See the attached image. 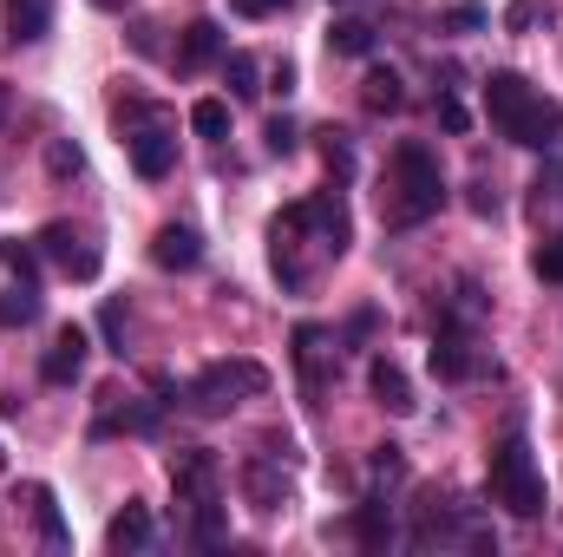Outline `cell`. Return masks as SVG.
<instances>
[{
    "mask_svg": "<svg viewBox=\"0 0 563 557\" xmlns=\"http://www.w3.org/2000/svg\"><path fill=\"white\" fill-rule=\"evenodd\" d=\"M445 204V177H439V157L426 144H400L394 164H387V190H380V210L394 230H420L426 217H439Z\"/></svg>",
    "mask_w": 563,
    "mask_h": 557,
    "instance_id": "cell-1",
    "label": "cell"
},
{
    "mask_svg": "<svg viewBox=\"0 0 563 557\" xmlns=\"http://www.w3.org/2000/svg\"><path fill=\"white\" fill-rule=\"evenodd\" d=\"M492 505H505L511 518H538V512L551 505V485H544V472L531 466L525 433H505V439L492 446Z\"/></svg>",
    "mask_w": 563,
    "mask_h": 557,
    "instance_id": "cell-2",
    "label": "cell"
},
{
    "mask_svg": "<svg viewBox=\"0 0 563 557\" xmlns=\"http://www.w3.org/2000/svg\"><path fill=\"white\" fill-rule=\"evenodd\" d=\"M236 394H269V368H256V361H217V368H203V374L184 387L190 414H203V419L230 414Z\"/></svg>",
    "mask_w": 563,
    "mask_h": 557,
    "instance_id": "cell-3",
    "label": "cell"
},
{
    "mask_svg": "<svg viewBox=\"0 0 563 557\" xmlns=\"http://www.w3.org/2000/svg\"><path fill=\"white\" fill-rule=\"evenodd\" d=\"M170 485H177V505L217 499V485H223L217 452H210V446H177V452H170Z\"/></svg>",
    "mask_w": 563,
    "mask_h": 557,
    "instance_id": "cell-4",
    "label": "cell"
},
{
    "mask_svg": "<svg viewBox=\"0 0 563 557\" xmlns=\"http://www.w3.org/2000/svg\"><path fill=\"white\" fill-rule=\"evenodd\" d=\"M505 139L525 144V151H558L563 144V106L558 99H544V92H531V106L505 125Z\"/></svg>",
    "mask_w": 563,
    "mask_h": 557,
    "instance_id": "cell-5",
    "label": "cell"
},
{
    "mask_svg": "<svg viewBox=\"0 0 563 557\" xmlns=\"http://www.w3.org/2000/svg\"><path fill=\"white\" fill-rule=\"evenodd\" d=\"M33 243H40V256H53V263H59L73 282H92V276H99V250H92L73 223H46Z\"/></svg>",
    "mask_w": 563,
    "mask_h": 557,
    "instance_id": "cell-6",
    "label": "cell"
},
{
    "mask_svg": "<svg viewBox=\"0 0 563 557\" xmlns=\"http://www.w3.org/2000/svg\"><path fill=\"white\" fill-rule=\"evenodd\" d=\"M86 354H92V335H86L79 321H66V328L53 335L46 361H40V381H46V387H73V381L86 374Z\"/></svg>",
    "mask_w": 563,
    "mask_h": 557,
    "instance_id": "cell-7",
    "label": "cell"
},
{
    "mask_svg": "<svg viewBox=\"0 0 563 557\" xmlns=\"http://www.w3.org/2000/svg\"><path fill=\"white\" fill-rule=\"evenodd\" d=\"M308 217H314V237H321L328 263H341L347 243H354V217H347V204H341L334 190H314V197H308Z\"/></svg>",
    "mask_w": 563,
    "mask_h": 557,
    "instance_id": "cell-8",
    "label": "cell"
},
{
    "mask_svg": "<svg viewBox=\"0 0 563 557\" xmlns=\"http://www.w3.org/2000/svg\"><path fill=\"white\" fill-rule=\"evenodd\" d=\"M432 374L439 381H472V374H485V361H478V348H472V335L465 328H439L432 335Z\"/></svg>",
    "mask_w": 563,
    "mask_h": 557,
    "instance_id": "cell-9",
    "label": "cell"
},
{
    "mask_svg": "<svg viewBox=\"0 0 563 557\" xmlns=\"http://www.w3.org/2000/svg\"><path fill=\"white\" fill-rule=\"evenodd\" d=\"M151 263L184 276V270H197V263H203V237H197L190 223H164V230L151 237Z\"/></svg>",
    "mask_w": 563,
    "mask_h": 557,
    "instance_id": "cell-10",
    "label": "cell"
},
{
    "mask_svg": "<svg viewBox=\"0 0 563 557\" xmlns=\"http://www.w3.org/2000/svg\"><path fill=\"white\" fill-rule=\"evenodd\" d=\"M367 394H374L387 414H413V407H420V401H413L407 368H400V361H387V354H374V361H367Z\"/></svg>",
    "mask_w": 563,
    "mask_h": 557,
    "instance_id": "cell-11",
    "label": "cell"
},
{
    "mask_svg": "<svg viewBox=\"0 0 563 557\" xmlns=\"http://www.w3.org/2000/svg\"><path fill=\"white\" fill-rule=\"evenodd\" d=\"M243 499H250L256 512H282V505H288V472H282V459L263 452V459L243 466Z\"/></svg>",
    "mask_w": 563,
    "mask_h": 557,
    "instance_id": "cell-12",
    "label": "cell"
},
{
    "mask_svg": "<svg viewBox=\"0 0 563 557\" xmlns=\"http://www.w3.org/2000/svg\"><path fill=\"white\" fill-rule=\"evenodd\" d=\"M525 106H531V79H525V73H492V79H485V112H492L498 132H505Z\"/></svg>",
    "mask_w": 563,
    "mask_h": 557,
    "instance_id": "cell-13",
    "label": "cell"
},
{
    "mask_svg": "<svg viewBox=\"0 0 563 557\" xmlns=\"http://www.w3.org/2000/svg\"><path fill=\"white\" fill-rule=\"evenodd\" d=\"M230 46H223V26L217 20H190L184 26V40H177V66L184 73H197V66H210V59H223Z\"/></svg>",
    "mask_w": 563,
    "mask_h": 557,
    "instance_id": "cell-14",
    "label": "cell"
},
{
    "mask_svg": "<svg viewBox=\"0 0 563 557\" xmlns=\"http://www.w3.org/2000/svg\"><path fill=\"white\" fill-rule=\"evenodd\" d=\"M53 33V0H7V40L13 46H40Z\"/></svg>",
    "mask_w": 563,
    "mask_h": 557,
    "instance_id": "cell-15",
    "label": "cell"
},
{
    "mask_svg": "<svg viewBox=\"0 0 563 557\" xmlns=\"http://www.w3.org/2000/svg\"><path fill=\"white\" fill-rule=\"evenodd\" d=\"M295 368H301L308 394H321V387H328V335H321L314 321H301V328H295Z\"/></svg>",
    "mask_w": 563,
    "mask_h": 557,
    "instance_id": "cell-16",
    "label": "cell"
},
{
    "mask_svg": "<svg viewBox=\"0 0 563 557\" xmlns=\"http://www.w3.org/2000/svg\"><path fill=\"white\" fill-rule=\"evenodd\" d=\"M125 139H132V171H139V177H164V171L177 164V139L157 132V125H151V132H125Z\"/></svg>",
    "mask_w": 563,
    "mask_h": 557,
    "instance_id": "cell-17",
    "label": "cell"
},
{
    "mask_svg": "<svg viewBox=\"0 0 563 557\" xmlns=\"http://www.w3.org/2000/svg\"><path fill=\"white\" fill-rule=\"evenodd\" d=\"M354 545H361V551H387V545H394V512H387V499H361V505H354Z\"/></svg>",
    "mask_w": 563,
    "mask_h": 557,
    "instance_id": "cell-18",
    "label": "cell"
},
{
    "mask_svg": "<svg viewBox=\"0 0 563 557\" xmlns=\"http://www.w3.org/2000/svg\"><path fill=\"white\" fill-rule=\"evenodd\" d=\"M361 106H367V112H380V119H387V112H400V106H407L400 73H394V66H374V73L361 79Z\"/></svg>",
    "mask_w": 563,
    "mask_h": 557,
    "instance_id": "cell-19",
    "label": "cell"
},
{
    "mask_svg": "<svg viewBox=\"0 0 563 557\" xmlns=\"http://www.w3.org/2000/svg\"><path fill=\"white\" fill-rule=\"evenodd\" d=\"M26 505H33V525H40V538H46L53 551H66V545H73V532H66V518H59V499H53V485H26Z\"/></svg>",
    "mask_w": 563,
    "mask_h": 557,
    "instance_id": "cell-20",
    "label": "cell"
},
{
    "mask_svg": "<svg viewBox=\"0 0 563 557\" xmlns=\"http://www.w3.org/2000/svg\"><path fill=\"white\" fill-rule=\"evenodd\" d=\"M106 545H112V551H144V545H151V512H144V505L112 512V525H106Z\"/></svg>",
    "mask_w": 563,
    "mask_h": 557,
    "instance_id": "cell-21",
    "label": "cell"
},
{
    "mask_svg": "<svg viewBox=\"0 0 563 557\" xmlns=\"http://www.w3.org/2000/svg\"><path fill=\"white\" fill-rule=\"evenodd\" d=\"M157 407H164V401H139V407H112V414L99 419L92 433H99V439H106V433H157Z\"/></svg>",
    "mask_w": 563,
    "mask_h": 557,
    "instance_id": "cell-22",
    "label": "cell"
},
{
    "mask_svg": "<svg viewBox=\"0 0 563 557\" xmlns=\"http://www.w3.org/2000/svg\"><path fill=\"white\" fill-rule=\"evenodd\" d=\"M328 46H334L341 59H367V53H374V26H367V20H334V26H328Z\"/></svg>",
    "mask_w": 563,
    "mask_h": 557,
    "instance_id": "cell-23",
    "label": "cell"
},
{
    "mask_svg": "<svg viewBox=\"0 0 563 557\" xmlns=\"http://www.w3.org/2000/svg\"><path fill=\"white\" fill-rule=\"evenodd\" d=\"M33 321H40V288H33V282L7 288V295H0V328H33Z\"/></svg>",
    "mask_w": 563,
    "mask_h": 557,
    "instance_id": "cell-24",
    "label": "cell"
},
{
    "mask_svg": "<svg viewBox=\"0 0 563 557\" xmlns=\"http://www.w3.org/2000/svg\"><path fill=\"white\" fill-rule=\"evenodd\" d=\"M223 79H230L236 99H256V92H263V66H256L250 53H223Z\"/></svg>",
    "mask_w": 563,
    "mask_h": 557,
    "instance_id": "cell-25",
    "label": "cell"
},
{
    "mask_svg": "<svg viewBox=\"0 0 563 557\" xmlns=\"http://www.w3.org/2000/svg\"><path fill=\"white\" fill-rule=\"evenodd\" d=\"M190 132L197 139H230V99H197L190 106Z\"/></svg>",
    "mask_w": 563,
    "mask_h": 557,
    "instance_id": "cell-26",
    "label": "cell"
},
{
    "mask_svg": "<svg viewBox=\"0 0 563 557\" xmlns=\"http://www.w3.org/2000/svg\"><path fill=\"white\" fill-rule=\"evenodd\" d=\"M314 151H321V164L334 171V177H354V144H347V132H314Z\"/></svg>",
    "mask_w": 563,
    "mask_h": 557,
    "instance_id": "cell-27",
    "label": "cell"
},
{
    "mask_svg": "<svg viewBox=\"0 0 563 557\" xmlns=\"http://www.w3.org/2000/svg\"><path fill=\"white\" fill-rule=\"evenodd\" d=\"M197 518H190V538L197 545H223V532H230V518H223V505L217 499H203V505H190Z\"/></svg>",
    "mask_w": 563,
    "mask_h": 557,
    "instance_id": "cell-28",
    "label": "cell"
},
{
    "mask_svg": "<svg viewBox=\"0 0 563 557\" xmlns=\"http://www.w3.org/2000/svg\"><path fill=\"white\" fill-rule=\"evenodd\" d=\"M0 263H7L20 282H40V243H20V237H7V243H0Z\"/></svg>",
    "mask_w": 563,
    "mask_h": 557,
    "instance_id": "cell-29",
    "label": "cell"
},
{
    "mask_svg": "<svg viewBox=\"0 0 563 557\" xmlns=\"http://www.w3.org/2000/svg\"><path fill=\"white\" fill-rule=\"evenodd\" d=\"M485 20H492V13H485L478 0H452V7L439 13V26H445V33H478Z\"/></svg>",
    "mask_w": 563,
    "mask_h": 557,
    "instance_id": "cell-30",
    "label": "cell"
},
{
    "mask_svg": "<svg viewBox=\"0 0 563 557\" xmlns=\"http://www.w3.org/2000/svg\"><path fill=\"white\" fill-rule=\"evenodd\" d=\"M367 472H374V479H387V485H394V479H407V452H400V446H394V439H380V446H374V452H367Z\"/></svg>",
    "mask_w": 563,
    "mask_h": 557,
    "instance_id": "cell-31",
    "label": "cell"
},
{
    "mask_svg": "<svg viewBox=\"0 0 563 557\" xmlns=\"http://www.w3.org/2000/svg\"><path fill=\"white\" fill-rule=\"evenodd\" d=\"M531 270H538L544 282H563V237H551V243L531 250Z\"/></svg>",
    "mask_w": 563,
    "mask_h": 557,
    "instance_id": "cell-32",
    "label": "cell"
},
{
    "mask_svg": "<svg viewBox=\"0 0 563 557\" xmlns=\"http://www.w3.org/2000/svg\"><path fill=\"white\" fill-rule=\"evenodd\" d=\"M263 144H269L276 157H288V151L301 144V125H295V119H269V125H263Z\"/></svg>",
    "mask_w": 563,
    "mask_h": 557,
    "instance_id": "cell-33",
    "label": "cell"
},
{
    "mask_svg": "<svg viewBox=\"0 0 563 557\" xmlns=\"http://www.w3.org/2000/svg\"><path fill=\"white\" fill-rule=\"evenodd\" d=\"M79 164H86V157H79V144H46V171H53V177H79Z\"/></svg>",
    "mask_w": 563,
    "mask_h": 557,
    "instance_id": "cell-34",
    "label": "cell"
},
{
    "mask_svg": "<svg viewBox=\"0 0 563 557\" xmlns=\"http://www.w3.org/2000/svg\"><path fill=\"white\" fill-rule=\"evenodd\" d=\"M439 125H445V132L459 139V132H472V112H465V106H459V99L445 92V99H439Z\"/></svg>",
    "mask_w": 563,
    "mask_h": 557,
    "instance_id": "cell-35",
    "label": "cell"
},
{
    "mask_svg": "<svg viewBox=\"0 0 563 557\" xmlns=\"http://www.w3.org/2000/svg\"><path fill=\"white\" fill-rule=\"evenodd\" d=\"M99 328H106V341H112V354H125V308H119V302H106V315H99Z\"/></svg>",
    "mask_w": 563,
    "mask_h": 557,
    "instance_id": "cell-36",
    "label": "cell"
},
{
    "mask_svg": "<svg viewBox=\"0 0 563 557\" xmlns=\"http://www.w3.org/2000/svg\"><path fill=\"white\" fill-rule=\"evenodd\" d=\"M243 20H269V13H282V7H295V0H230Z\"/></svg>",
    "mask_w": 563,
    "mask_h": 557,
    "instance_id": "cell-37",
    "label": "cell"
},
{
    "mask_svg": "<svg viewBox=\"0 0 563 557\" xmlns=\"http://www.w3.org/2000/svg\"><path fill=\"white\" fill-rule=\"evenodd\" d=\"M531 20H538V7H531V0H511V7H505V26H511V33H525Z\"/></svg>",
    "mask_w": 563,
    "mask_h": 557,
    "instance_id": "cell-38",
    "label": "cell"
},
{
    "mask_svg": "<svg viewBox=\"0 0 563 557\" xmlns=\"http://www.w3.org/2000/svg\"><path fill=\"white\" fill-rule=\"evenodd\" d=\"M472 210H478V217H492V210H498V190H492V184H485V177H478V184H472Z\"/></svg>",
    "mask_w": 563,
    "mask_h": 557,
    "instance_id": "cell-39",
    "label": "cell"
},
{
    "mask_svg": "<svg viewBox=\"0 0 563 557\" xmlns=\"http://www.w3.org/2000/svg\"><path fill=\"white\" fill-rule=\"evenodd\" d=\"M263 92H295V66H288V59L269 66V86H263Z\"/></svg>",
    "mask_w": 563,
    "mask_h": 557,
    "instance_id": "cell-40",
    "label": "cell"
},
{
    "mask_svg": "<svg viewBox=\"0 0 563 557\" xmlns=\"http://www.w3.org/2000/svg\"><path fill=\"white\" fill-rule=\"evenodd\" d=\"M347 335H354V341H367V335H374V308H361V315L347 321Z\"/></svg>",
    "mask_w": 563,
    "mask_h": 557,
    "instance_id": "cell-41",
    "label": "cell"
},
{
    "mask_svg": "<svg viewBox=\"0 0 563 557\" xmlns=\"http://www.w3.org/2000/svg\"><path fill=\"white\" fill-rule=\"evenodd\" d=\"M7 112H13V92H7V79H0V125H7Z\"/></svg>",
    "mask_w": 563,
    "mask_h": 557,
    "instance_id": "cell-42",
    "label": "cell"
},
{
    "mask_svg": "<svg viewBox=\"0 0 563 557\" xmlns=\"http://www.w3.org/2000/svg\"><path fill=\"white\" fill-rule=\"evenodd\" d=\"M0 466H7V452H0Z\"/></svg>",
    "mask_w": 563,
    "mask_h": 557,
    "instance_id": "cell-43",
    "label": "cell"
}]
</instances>
